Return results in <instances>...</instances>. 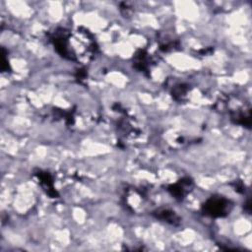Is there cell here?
Wrapping results in <instances>:
<instances>
[{
    "instance_id": "cell-1",
    "label": "cell",
    "mask_w": 252,
    "mask_h": 252,
    "mask_svg": "<svg viewBox=\"0 0 252 252\" xmlns=\"http://www.w3.org/2000/svg\"><path fill=\"white\" fill-rule=\"evenodd\" d=\"M51 41L62 57L72 61L88 62L96 51L92 33L83 28L77 29L73 33L65 29H58L53 32Z\"/></svg>"
},
{
    "instance_id": "cell-2",
    "label": "cell",
    "mask_w": 252,
    "mask_h": 252,
    "mask_svg": "<svg viewBox=\"0 0 252 252\" xmlns=\"http://www.w3.org/2000/svg\"><path fill=\"white\" fill-rule=\"evenodd\" d=\"M231 208V203L224 197L212 196L202 206V212L213 218L225 217Z\"/></svg>"
},
{
    "instance_id": "cell-3",
    "label": "cell",
    "mask_w": 252,
    "mask_h": 252,
    "mask_svg": "<svg viewBox=\"0 0 252 252\" xmlns=\"http://www.w3.org/2000/svg\"><path fill=\"white\" fill-rule=\"evenodd\" d=\"M193 186V181L189 177L180 179L178 182L168 186V192L176 199L182 200L191 190Z\"/></svg>"
},
{
    "instance_id": "cell-4",
    "label": "cell",
    "mask_w": 252,
    "mask_h": 252,
    "mask_svg": "<svg viewBox=\"0 0 252 252\" xmlns=\"http://www.w3.org/2000/svg\"><path fill=\"white\" fill-rule=\"evenodd\" d=\"M35 175L37 176L41 186L44 188V190L46 191V193L52 197V198H56L58 196L56 190L53 187V181H52V177L50 176V174L48 172H44L39 170L37 173H35Z\"/></svg>"
},
{
    "instance_id": "cell-5",
    "label": "cell",
    "mask_w": 252,
    "mask_h": 252,
    "mask_svg": "<svg viewBox=\"0 0 252 252\" xmlns=\"http://www.w3.org/2000/svg\"><path fill=\"white\" fill-rule=\"evenodd\" d=\"M155 217L158 220H161L163 221H166L170 224H178L180 222L179 217L172 211L168 209H159L154 213Z\"/></svg>"
}]
</instances>
